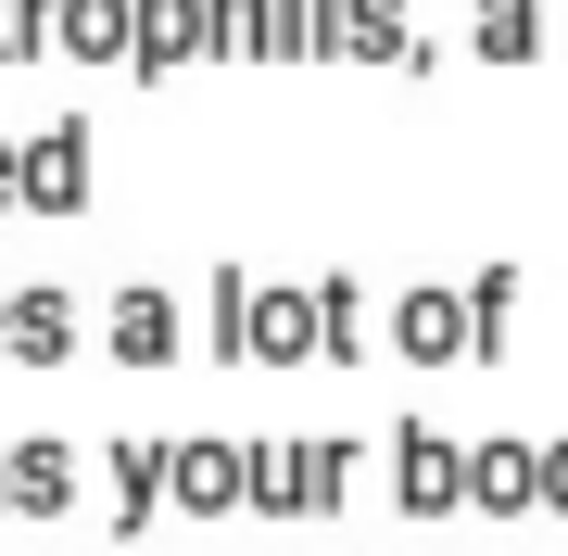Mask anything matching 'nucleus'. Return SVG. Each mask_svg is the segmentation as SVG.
<instances>
[{
  "instance_id": "nucleus-10",
  "label": "nucleus",
  "mask_w": 568,
  "mask_h": 556,
  "mask_svg": "<svg viewBox=\"0 0 568 556\" xmlns=\"http://www.w3.org/2000/svg\"><path fill=\"white\" fill-rule=\"evenodd\" d=\"M63 13H77V26H63L77 51H126V0H63Z\"/></svg>"
},
{
  "instance_id": "nucleus-1",
  "label": "nucleus",
  "mask_w": 568,
  "mask_h": 556,
  "mask_svg": "<svg viewBox=\"0 0 568 556\" xmlns=\"http://www.w3.org/2000/svg\"><path fill=\"white\" fill-rule=\"evenodd\" d=\"M392 481H405V518H443V506H455V443L417 417V431H405V455H392Z\"/></svg>"
},
{
  "instance_id": "nucleus-9",
  "label": "nucleus",
  "mask_w": 568,
  "mask_h": 556,
  "mask_svg": "<svg viewBox=\"0 0 568 556\" xmlns=\"http://www.w3.org/2000/svg\"><path fill=\"white\" fill-rule=\"evenodd\" d=\"M77 165H89V127H51L39 140V203H77Z\"/></svg>"
},
{
  "instance_id": "nucleus-4",
  "label": "nucleus",
  "mask_w": 568,
  "mask_h": 556,
  "mask_svg": "<svg viewBox=\"0 0 568 556\" xmlns=\"http://www.w3.org/2000/svg\"><path fill=\"white\" fill-rule=\"evenodd\" d=\"M0 354L51 367V354H63V291H26V304H0Z\"/></svg>"
},
{
  "instance_id": "nucleus-2",
  "label": "nucleus",
  "mask_w": 568,
  "mask_h": 556,
  "mask_svg": "<svg viewBox=\"0 0 568 556\" xmlns=\"http://www.w3.org/2000/svg\"><path fill=\"white\" fill-rule=\"evenodd\" d=\"M164 481H178V518H227V494H241V455L178 443V455H164Z\"/></svg>"
},
{
  "instance_id": "nucleus-5",
  "label": "nucleus",
  "mask_w": 568,
  "mask_h": 556,
  "mask_svg": "<svg viewBox=\"0 0 568 556\" xmlns=\"http://www.w3.org/2000/svg\"><path fill=\"white\" fill-rule=\"evenodd\" d=\"M455 494H480V506H530V455H518V443H480V455L455 468Z\"/></svg>"
},
{
  "instance_id": "nucleus-11",
  "label": "nucleus",
  "mask_w": 568,
  "mask_h": 556,
  "mask_svg": "<svg viewBox=\"0 0 568 556\" xmlns=\"http://www.w3.org/2000/svg\"><path fill=\"white\" fill-rule=\"evenodd\" d=\"M241 316H253V279L215 266V354H241Z\"/></svg>"
},
{
  "instance_id": "nucleus-6",
  "label": "nucleus",
  "mask_w": 568,
  "mask_h": 556,
  "mask_svg": "<svg viewBox=\"0 0 568 556\" xmlns=\"http://www.w3.org/2000/svg\"><path fill=\"white\" fill-rule=\"evenodd\" d=\"M405 354H467V304L455 291H405Z\"/></svg>"
},
{
  "instance_id": "nucleus-8",
  "label": "nucleus",
  "mask_w": 568,
  "mask_h": 556,
  "mask_svg": "<svg viewBox=\"0 0 568 556\" xmlns=\"http://www.w3.org/2000/svg\"><path fill=\"white\" fill-rule=\"evenodd\" d=\"M152 494H164V443H114V506H126V532L152 518Z\"/></svg>"
},
{
  "instance_id": "nucleus-7",
  "label": "nucleus",
  "mask_w": 568,
  "mask_h": 556,
  "mask_svg": "<svg viewBox=\"0 0 568 556\" xmlns=\"http://www.w3.org/2000/svg\"><path fill=\"white\" fill-rule=\"evenodd\" d=\"M164 342H178V330H164V291H126V304H114V354H126V367H152Z\"/></svg>"
},
{
  "instance_id": "nucleus-3",
  "label": "nucleus",
  "mask_w": 568,
  "mask_h": 556,
  "mask_svg": "<svg viewBox=\"0 0 568 556\" xmlns=\"http://www.w3.org/2000/svg\"><path fill=\"white\" fill-rule=\"evenodd\" d=\"M0 494H13L26 518H63V494H77V468H63V443H26L13 468H0Z\"/></svg>"
}]
</instances>
